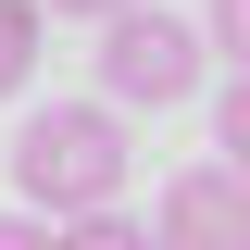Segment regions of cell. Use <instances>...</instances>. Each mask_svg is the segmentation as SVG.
<instances>
[{"label": "cell", "instance_id": "cell-7", "mask_svg": "<svg viewBox=\"0 0 250 250\" xmlns=\"http://www.w3.org/2000/svg\"><path fill=\"white\" fill-rule=\"evenodd\" d=\"M200 50H225V62L250 75V0H213V13H200Z\"/></svg>", "mask_w": 250, "mask_h": 250}, {"label": "cell", "instance_id": "cell-5", "mask_svg": "<svg viewBox=\"0 0 250 250\" xmlns=\"http://www.w3.org/2000/svg\"><path fill=\"white\" fill-rule=\"evenodd\" d=\"M38 38H50V13H38V0H0V100H25V75H38Z\"/></svg>", "mask_w": 250, "mask_h": 250}, {"label": "cell", "instance_id": "cell-4", "mask_svg": "<svg viewBox=\"0 0 250 250\" xmlns=\"http://www.w3.org/2000/svg\"><path fill=\"white\" fill-rule=\"evenodd\" d=\"M50 250H163V238L125 213V200H100V213H62V225H50Z\"/></svg>", "mask_w": 250, "mask_h": 250}, {"label": "cell", "instance_id": "cell-9", "mask_svg": "<svg viewBox=\"0 0 250 250\" xmlns=\"http://www.w3.org/2000/svg\"><path fill=\"white\" fill-rule=\"evenodd\" d=\"M38 13H75V25H113V13H138V0H38Z\"/></svg>", "mask_w": 250, "mask_h": 250}, {"label": "cell", "instance_id": "cell-1", "mask_svg": "<svg viewBox=\"0 0 250 250\" xmlns=\"http://www.w3.org/2000/svg\"><path fill=\"white\" fill-rule=\"evenodd\" d=\"M138 113H113V100H38L25 125H13V188H25V213H100V200H125V175H138V138H125Z\"/></svg>", "mask_w": 250, "mask_h": 250}, {"label": "cell", "instance_id": "cell-6", "mask_svg": "<svg viewBox=\"0 0 250 250\" xmlns=\"http://www.w3.org/2000/svg\"><path fill=\"white\" fill-rule=\"evenodd\" d=\"M213 150L250 175V75H225V100H213Z\"/></svg>", "mask_w": 250, "mask_h": 250}, {"label": "cell", "instance_id": "cell-2", "mask_svg": "<svg viewBox=\"0 0 250 250\" xmlns=\"http://www.w3.org/2000/svg\"><path fill=\"white\" fill-rule=\"evenodd\" d=\"M100 100L113 113H163V100H188L200 88V25L188 13H163V0H138V13H113L100 25Z\"/></svg>", "mask_w": 250, "mask_h": 250}, {"label": "cell", "instance_id": "cell-8", "mask_svg": "<svg viewBox=\"0 0 250 250\" xmlns=\"http://www.w3.org/2000/svg\"><path fill=\"white\" fill-rule=\"evenodd\" d=\"M0 250H50V213H0Z\"/></svg>", "mask_w": 250, "mask_h": 250}, {"label": "cell", "instance_id": "cell-3", "mask_svg": "<svg viewBox=\"0 0 250 250\" xmlns=\"http://www.w3.org/2000/svg\"><path fill=\"white\" fill-rule=\"evenodd\" d=\"M150 238L163 250H250V175H238V163H188V175L163 188Z\"/></svg>", "mask_w": 250, "mask_h": 250}]
</instances>
